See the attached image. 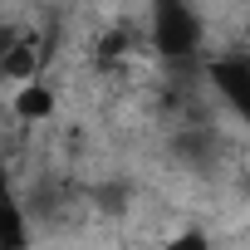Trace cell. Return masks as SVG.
Returning <instances> with one entry per match:
<instances>
[{"mask_svg": "<svg viewBox=\"0 0 250 250\" xmlns=\"http://www.w3.org/2000/svg\"><path fill=\"white\" fill-rule=\"evenodd\" d=\"M216 93L230 103V113H250V59L245 54H221L206 64Z\"/></svg>", "mask_w": 250, "mask_h": 250, "instance_id": "7a4b0ae2", "label": "cell"}, {"mask_svg": "<svg viewBox=\"0 0 250 250\" xmlns=\"http://www.w3.org/2000/svg\"><path fill=\"white\" fill-rule=\"evenodd\" d=\"M25 240H30V230H25V211H20V201L0 206V250H15V245H25Z\"/></svg>", "mask_w": 250, "mask_h": 250, "instance_id": "277c9868", "label": "cell"}, {"mask_svg": "<svg viewBox=\"0 0 250 250\" xmlns=\"http://www.w3.org/2000/svg\"><path fill=\"white\" fill-rule=\"evenodd\" d=\"M10 35H15V30H0V59H5V44H10ZM0 79H5V74H0Z\"/></svg>", "mask_w": 250, "mask_h": 250, "instance_id": "8992f818", "label": "cell"}, {"mask_svg": "<svg viewBox=\"0 0 250 250\" xmlns=\"http://www.w3.org/2000/svg\"><path fill=\"white\" fill-rule=\"evenodd\" d=\"M15 113H20L25 123H40V118H54V93H49V88H44V83H40V79L30 74V79H25V88L15 93Z\"/></svg>", "mask_w": 250, "mask_h": 250, "instance_id": "3957f363", "label": "cell"}, {"mask_svg": "<svg viewBox=\"0 0 250 250\" xmlns=\"http://www.w3.org/2000/svg\"><path fill=\"white\" fill-rule=\"evenodd\" d=\"M152 49L172 64L187 69L201 54V20L191 0H152Z\"/></svg>", "mask_w": 250, "mask_h": 250, "instance_id": "6da1fadb", "label": "cell"}, {"mask_svg": "<svg viewBox=\"0 0 250 250\" xmlns=\"http://www.w3.org/2000/svg\"><path fill=\"white\" fill-rule=\"evenodd\" d=\"M15 201V191H10V172H5V162H0V206H10Z\"/></svg>", "mask_w": 250, "mask_h": 250, "instance_id": "5b68a950", "label": "cell"}]
</instances>
